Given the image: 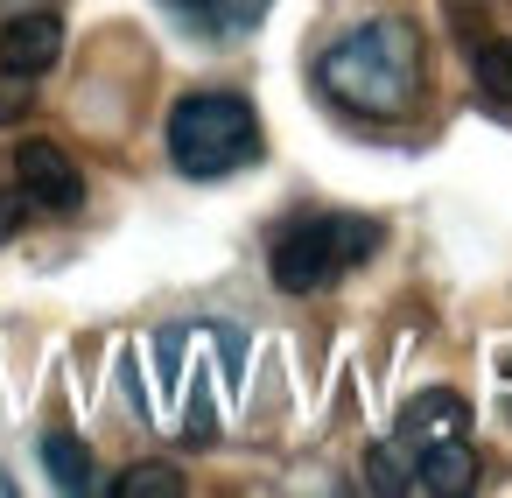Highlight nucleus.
I'll return each instance as SVG.
<instances>
[{
    "mask_svg": "<svg viewBox=\"0 0 512 498\" xmlns=\"http://www.w3.org/2000/svg\"><path fill=\"white\" fill-rule=\"evenodd\" d=\"M316 85L323 99H337L344 113L365 120H400L421 99V29L400 15H372L358 29H344L323 57H316Z\"/></svg>",
    "mask_w": 512,
    "mask_h": 498,
    "instance_id": "f257e3e1",
    "label": "nucleus"
},
{
    "mask_svg": "<svg viewBox=\"0 0 512 498\" xmlns=\"http://www.w3.org/2000/svg\"><path fill=\"white\" fill-rule=\"evenodd\" d=\"M372 491H470L477 477V449H470V400L449 386H428L400 407L393 442H379L365 456Z\"/></svg>",
    "mask_w": 512,
    "mask_h": 498,
    "instance_id": "f03ea898",
    "label": "nucleus"
},
{
    "mask_svg": "<svg viewBox=\"0 0 512 498\" xmlns=\"http://www.w3.org/2000/svg\"><path fill=\"white\" fill-rule=\"evenodd\" d=\"M260 155V120L239 92H190L169 113V162L190 183H218Z\"/></svg>",
    "mask_w": 512,
    "mask_h": 498,
    "instance_id": "7ed1b4c3",
    "label": "nucleus"
},
{
    "mask_svg": "<svg viewBox=\"0 0 512 498\" xmlns=\"http://www.w3.org/2000/svg\"><path fill=\"white\" fill-rule=\"evenodd\" d=\"M379 253V225L372 218H351V211H323V218H295L267 267H274V288L281 295H323L330 281H344L358 260Z\"/></svg>",
    "mask_w": 512,
    "mask_h": 498,
    "instance_id": "20e7f679",
    "label": "nucleus"
},
{
    "mask_svg": "<svg viewBox=\"0 0 512 498\" xmlns=\"http://www.w3.org/2000/svg\"><path fill=\"white\" fill-rule=\"evenodd\" d=\"M15 190H22L29 211H50V218H71L85 204V176L57 141H22L15 148Z\"/></svg>",
    "mask_w": 512,
    "mask_h": 498,
    "instance_id": "39448f33",
    "label": "nucleus"
},
{
    "mask_svg": "<svg viewBox=\"0 0 512 498\" xmlns=\"http://www.w3.org/2000/svg\"><path fill=\"white\" fill-rule=\"evenodd\" d=\"M64 57V22L57 15H15L8 29H0V71H15V78H43L50 64Z\"/></svg>",
    "mask_w": 512,
    "mask_h": 498,
    "instance_id": "423d86ee",
    "label": "nucleus"
},
{
    "mask_svg": "<svg viewBox=\"0 0 512 498\" xmlns=\"http://www.w3.org/2000/svg\"><path fill=\"white\" fill-rule=\"evenodd\" d=\"M169 15L204 29V36H246L267 15V0H169Z\"/></svg>",
    "mask_w": 512,
    "mask_h": 498,
    "instance_id": "0eeeda50",
    "label": "nucleus"
},
{
    "mask_svg": "<svg viewBox=\"0 0 512 498\" xmlns=\"http://www.w3.org/2000/svg\"><path fill=\"white\" fill-rule=\"evenodd\" d=\"M43 463H50V477H57L64 491H92V484H99V477H92V449H85L78 435H64V428L43 435Z\"/></svg>",
    "mask_w": 512,
    "mask_h": 498,
    "instance_id": "6e6552de",
    "label": "nucleus"
},
{
    "mask_svg": "<svg viewBox=\"0 0 512 498\" xmlns=\"http://www.w3.org/2000/svg\"><path fill=\"white\" fill-rule=\"evenodd\" d=\"M113 498H183V470L176 463H134L113 477Z\"/></svg>",
    "mask_w": 512,
    "mask_h": 498,
    "instance_id": "1a4fd4ad",
    "label": "nucleus"
},
{
    "mask_svg": "<svg viewBox=\"0 0 512 498\" xmlns=\"http://www.w3.org/2000/svg\"><path fill=\"white\" fill-rule=\"evenodd\" d=\"M470 71H477V92H484V99H498V106H512V36H498V43H484V50L470 57Z\"/></svg>",
    "mask_w": 512,
    "mask_h": 498,
    "instance_id": "9d476101",
    "label": "nucleus"
},
{
    "mask_svg": "<svg viewBox=\"0 0 512 498\" xmlns=\"http://www.w3.org/2000/svg\"><path fill=\"white\" fill-rule=\"evenodd\" d=\"M29 85L36 78H15V71H0V127H15L29 113Z\"/></svg>",
    "mask_w": 512,
    "mask_h": 498,
    "instance_id": "9b49d317",
    "label": "nucleus"
},
{
    "mask_svg": "<svg viewBox=\"0 0 512 498\" xmlns=\"http://www.w3.org/2000/svg\"><path fill=\"white\" fill-rule=\"evenodd\" d=\"M8 491H15V477H8V470H0V498H8Z\"/></svg>",
    "mask_w": 512,
    "mask_h": 498,
    "instance_id": "f8f14e48",
    "label": "nucleus"
}]
</instances>
